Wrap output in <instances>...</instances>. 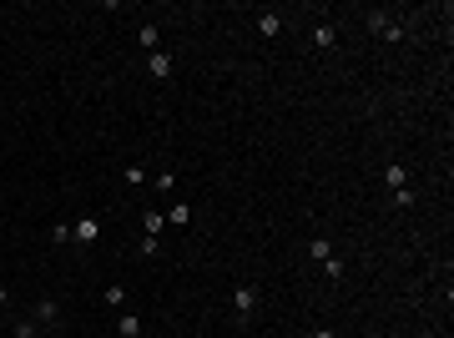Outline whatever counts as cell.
<instances>
[{
	"label": "cell",
	"instance_id": "obj_14",
	"mask_svg": "<svg viewBox=\"0 0 454 338\" xmlns=\"http://www.w3.org/2000/svg\"><path fill=\"white\" fill-rule=\"evenodd\" d=\"M308 252H313L318 263H328V258H333V243H328V238H313V243H308Z\"/></svg>",
	"mask_w": 454,
	"mask_h": 338
},
{
	"label": "cell",
	"instance_id": "obj_19",
	"mask_svg": "<svg viewBox=\"0 0 454 338\" xmlns=\"http://www.w3.org/2000/svg\"><path fill=\"white\" fill-rule=\"evenodd\" d=\"M15 338H40V328H36L31 318H20V323H15Z\"/></svg>",
	"mask_w": 454,
	"mask_h": 338
},
{
	"label": "cell",
	"instance_id": "obj_13",
	"mask_svg": "<svg viewBox=\"0 0 454 338\" xmlns=\"http://www.w3.org/2000/svg\"><path fill=\"white\" fill-rule=\"evenodd\" d=\"M394 207H399V213H409V207H419V192H414V187H399V192H394Z\"/></svg>",
	"mask_w": 454,
	"mask_h": 338
},
{
	"label": "cell",
	"instance_id": "obj_18",
	"mask_svg": "<svg viewBox=\"0 0 454 338\" xmlns=\"http://www.w3.org/2000/svg\"><path fill=\"white\" fill-rule=\"evenodd\" d=\"M137 252H142V258H157L162 243H157V238H142V243H137Z\"/></svg>",
	"mask_w": 454,
	"mask_h": 338
},
{
	"label": "cell",
	"instance_id": "obj_6",
	"mask_svg": "<svg viewBox=\"0 0 454 338\" xmlns=\"http://www.w3.org/2000/svg\"><path fill=\"white\" fill-rule=\"evenodd\" d=\"M313 46H318V51H333V46H338V26H328V20L313 26Z\"/></svg>",
	"mask_w": 454,
	"mask_h": 338
},
{
	"label": "cell",
	"instance_id": "obj_3",
	"mask_svg": "<svg viewBox=\"0 0 454 338\" xmlns=\"http://www.w3.org/2000/svg\"><path fill=\"white\" fill-rule=\"evenodd\" d=\"M71 238H76L81 247H96V243H101V217H81V222L71 227Z\"/></svg>",
	"mask_w": 454,
	"mask_h": 338
},
{
	"label": "cell",
	"instance_id": "obj_7",
	"mask_svg": "<svg viewBox=\"0 0 454 338\" xmlns=\"http://www.w3.org/2000/svg\"><path fill=\"white\" fill-rule=\"evenodd\" d=\"M162 217H167L172 227H187V222H192V202H182V197H177V202H172V207H167Z\"/></svg>",
	"mask_w": 454,
	"mask_h": 338
},
{
	"label": "cell",
	"instance_id": "obj_17",
	"mask_svg": "<svg viewBox=\"0 0 454 338\" xmlns=\"http://www.w3.org/2000/svg\"><path fill=\"white\" fill-rule=\"evenodd\" d=\"M121 177H126V182H132V187H142V182H151V172H146V167H137V162H132V167H126V172H121Z\"/></svg>",
	"mask_w": 454,
	"mask_h": 338
},
{
	"label": "cell",
	"instance_id": "obj_1",
	"mask_svg": "<svg viewBox=\"0 0 454 338\" xmlns=\"http://www.w3.org/2000/svg\"><path fill=\"white\" fill-rule=\"evenodd\" d=\"M363 20H369V31H374V36H384L388 46H394V40H404V26H399V20L388 15V10H369Z\"/></svg>",
	"mask_w": 454,
	"mask_h": 338
},
{
	"label": "cell",
	"instance_id": "obj_15",
	"mask_svg": "<svg viewBox=\"0 0 454 338\" xmlns=\"http://www.w3.org/2000/svg\"><path fill=\"white\" fill-rule=\"evenodd\" d=\"M101 303L121 313V303H126V293H121V283H112V288H106V293H101Z\"/></svg>",
	"mask_w": 454,
	"mask_h": 338
},
{
	"label": "cell",
	"instance_id": "obj_2",
	"mask_svg": "<svg viewBox=\"0 0 454 338\" xmlns=\"http://www.w3.org/2000/svg\"><path fill=\"white\" fill-rule=\"evenodd\" d=\"M252 308H257V288H252V283H237V293H232V313H237V318H252Z\"/></svg>",
	"mask_w": 454,
	"mask_h": 338
},
{
	"label": "cell",
	"instance_id": "obj_5",
	"mask_svg": "<svg viewBox=\"0 0 454 338\" xmlns=\"http://www.w3.org/2000/svg\"><path fill=\"white\" fill-rule=\"evenodd\" d=\"M146 71H151V76H157V81H167L172 71H177V61H172V56H167V51L157 46V51H151V56H146Z\"/></svg>",
	"mask_w": 454,
	"mask_h": 338
},
{
	"label": "cell",
	"instance_id": "obj_21",
	"mask_svg": "<svg viewBox=\"0 0 454 338\" xmlns=\"http://www.w3.org/2000/svg\"><path fill=\"white\" fill-rule=\"evenodd\" d=\"M313 338H338V333H333V328H318V333H313Z\"/></svg>",
	"mask_w": 454,
	"mask_h": 338
},
{
	"label": "cell",
	"instance_id": "obj_22",
	"mask_svg": "<svg viewBox=\"0 0 454 338\" xmlns=\"http://www.w3.org/2000/svg\"><path fill=\"white\" fill-rule=\"evenodd\" d=\"M6 303H10V293H6V283H0V308H6Z\"/></svg>",
	"mask_w": 454,
	"mask_h": 338
},
{
	"label": "cell",
	"instance_id": "obj_4",
	"mask_svg": "<svg viewBox=\"0 0 454 338\" xmlns=\"http://www.w3.org/2000/svg\"><path fill=\"white\" fill-rule=\"evenodd\" d=\"M31 323H36V328H40V323L56 328V323H61V303H56V298H40V303H36V313H31Z\"/></svg>",
	"mask_w": 454,
	"mask_h": 338
},
{
	"label": "cell",
	"instance_id": "obj_20",
	"mask_svg": "<svg viewBox=\"0 0 454 338\" xmlns=\"http://www.w3.org/2000/svg\"><path fill=\"white\" fill-rule=\"evenodd\" d=\"M51 243H71V222H56L51 227Z\"/></svg>",
	"mask_w": 454,
	"mask_h": 338
},
{
	"label": "cell",
	"instance_id": "obj_9",
	"mask_svg": "<svg viewBox=\"0 0 454 338\" xmlns=\"http://www.w3.org/2000/svg\"><path fill=\"white\" fill-rule=\"evenodd\" d=\"M151 187H157L162 197H167V192H177V172H172V167H162V172L151 177Z\"/></svg>",
	"mask_w": 454,
	"mask_h": 338
},
{
	"label": "cell",
	"instance_id": "obj_12",
	"mask_svg": "<svg viewBox=\"0 0 454 338\" xmlns=\"http://www.w3.org/2000/svg\"><path fill=\"white\" fill-rule=\"evenodd\" d=\"M116 328H121V338H142V318H137V313H121Z\"/></svg>",
	"mask_w": 454,
	"mask_h": 338
},
{
	"label": "cell",
	"instance_id": "obj_11",
	"mask_svg": "<svg viewBox=\"0 0 454 338\" xmlns=\"http://www.w3.org/2000/svg\"><path fill=\"white\" fill-rule=\"evenodd\" d=\"M162 213H142V238H162Z\"/></svg>",
	"mask_w": 454,
	"mask_h": 338
},
{
	"label": "cell",
	"instance_id": "obj_16",
	"mask_svg": "<svg viewBox=\"0 0 454 338\" xmlns=\"http://www.w3.org/2000/svg\"><path fill=\"white\" fill-rule=\"evenodd\" d=\"M257 31H263V36H283V20H278V15H257Z\"/></svg>",
	"mask_w": 454,
	"mask_h": 338
},
{
	"label": "cell",
	"instance_id": "obj_8",
	"mask_svg": "<svg viewBox=\"0 0 454 338\" xmlns=\"http://www.w3.org/2000/svg\"><path fill=\"white\" fill-rule=\"evenodd\" d=\"M384 182H388V192H399V187H409V172H404V162H388V167H384Z\"/></svg>",
	"mask_w": 454,
	"mask_h": 338
},
{
	"label": "cell",
	"instance_id": "obj_10",
	"mask_svg": "<svg viewBox=\"0 0 454 338\" xmlns=\"http://www.w3.org/2000/svg\"><path fill=\"white\" fill-rule=\"evenodd\" d=\"M137 40H142V51L151 56V51H157V40H162V31H157V26H151V20H146V26L137 31Z\"/></svg>",
	"mask_w": 454,
	"mask_h": 338
}]
</instances>
